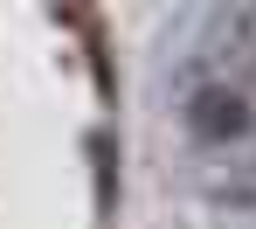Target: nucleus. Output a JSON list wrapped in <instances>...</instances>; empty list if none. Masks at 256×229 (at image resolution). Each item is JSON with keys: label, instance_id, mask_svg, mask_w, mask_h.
Wrapping results in <instances>:
<instances>
[{"label": "nucleus", "instance_id": "obj_1", "mask_svg": "<svg viewBox=\"0 0 256 229\" xmlns=\"http://www.w3.org/2000/svg\"><path fill=\"white\" fill-rule=\"evenodd\" d=\"M180 118H187V132L201 139V146H228V139H242L256 125L250 97H242V84H228V77H208V84H194L187 91V104H180Z\"/></svg>", "mask_w": 256, "mask_h": 229}, {"label": "nucleus", "instance_id": "obj_2", "mask_svg": "<svg viewBox=\"0 0 256 229\" xmlns=\"http://www.w3.org/2000/svg\"><path fill=\"white\" fill-rule=\"evenodd\" d=\"M201 194H208L214 208H236V215H256V153L242 160H222L201 174Z\"/></svg>", "mask_w": 256, "mask_h": 229}]
</instances>
